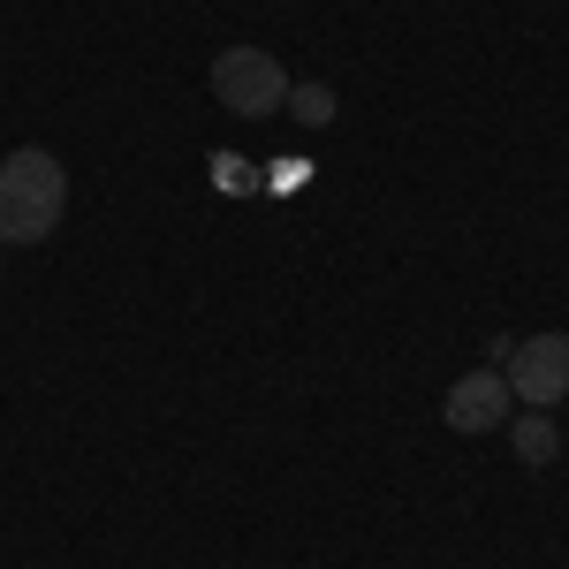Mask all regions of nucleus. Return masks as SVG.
Listing matches in <instances>:
<instances>
[{
	"instance_id": "nucleus-1",
	"label": "nucleus",
	"mask_w": 569,
	"mask_h": 569,
	"mask_svg": "<svg viewBox=\"0 0 569 569\" xmlns=\"http://www.w3.org/2000/svg\"><path fill=\"white\" fill-rule=\"evenodd\" d=\"M69 206V168L46 144H16L0 160V243H46Z\"/></svg>"
},
{
	"instance_id": "nucleus-2",
	"label": "nucleus",
	"mask_w": 569,
	"mask_h": 569,
	"mask_svg": "<svg viewBox=\"0 0 569 569\" xmlns=\"http://www.w3.org/2000/svg\"><path fill=\"white\" fill-rule=\"evenodd\" d=\"M213 99L228 114L259 122V114H281L289 107V77H281V61L266 46H220L213 53Z\"/></svg>"
},
{
	"instance_id": "nucleus-3",
	"label": "nucleus",
	"mask_w": 569,
	"mask_h": 569,
	"mask_svg": "<svg viewBox=\"0 0 569 569\" xmlns=\"http://www.w3.org/2000/svg\"><path fill=\"white\" fill-rule=\"evenodd\" d=\"M501 380L525 410H555L569 395V335H531L517 350L501 357Z\"/></svg>"
},
{
	"instance_id": "nucleus-4",
	"label": "nucleus",
	"mask_w": 569,
	"mask_h": 569,
	"mask_svg": "<svg viewBox=\"0 0 569 569\" xmlns=\"http://www.w3.org/2000/svg\"><path fill=\"white\" fill-rule=\"evenodd\" d=\"M440 418H448V433H493V426L517 418V395H509L501 372H486V365H479V372H463V380L448 388Z\"/></svg>"
},
{
	"instance_id": "nucleus-5",
	"label": "nucleus",
	"mask_w": 569,
	"mask_h": 569,
	"mask_svg": "<svg viewBox=\"0 0 569 569\" xmlns=\"http://www.w3.org/2000/svg\"><path fill=\"white\" fill-rule=\"evenodd\" d=\"M509 448H517L525 471H547V463L562 456V426H555L547 410H525V418H509Z\"/></svg>"
},
{
	"instance_id": "nucleus-6",
	"label": "nucleus",
	"mask_w": 569,
	"mask_h": 569,
	"mask_svg": "<svg viewBox=\"0 0 569 569\" xmlns=\"http://www.w3.org/2000/svg\"><path fill=\"white\" fill-rule=\"evenodd\" d=\"M289 114H297L305 130H327V122L342 114V99H335V84H289Z\"/></svg>"
}]
</instances>
